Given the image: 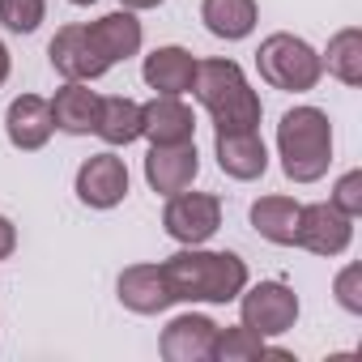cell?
I'll list each match as a JSON object with an SVG mask.
<instances>
[{
  "mask_svg": "<svg viewBox=\"0 0 362 362\" xmlns=\"http://www.w3.org/2000/svg\"><path fill=\"white\" fill-rule=\"evenodd\" d=\"M175 303H235L247 286V264L235 252L184 247L162 264Z\"/></svg>",
  "mask_w": 362,
  "mask_h": 362,
  "instance_id": "1",
  "label": "cell"
},
{
  "mask_svg": "<svg viewBox=\"0 0 362 362\" xmlns=\"http://www.w3.org/2000/svg\"><path fill=\"white\" fill-rule=\"evenodd\" d=\"M192 94L214 115L218 132H252L260 124V94L247 86L235 60H197Z\"/></svg>",
  "mask_w": 362,
  "mask_h": 362,
  "instance_id": "2",
  "label": "cell"
},
{
  "mask_svg": "<svg viewBox=\"0 0 362 362\" xmlns=\"http://www.w3.org/2000/svg\"><path fill=\"white\" fill-rule=\"evenodd\" d=\"M277 153L281 170L294 184H315L332 162V124L320 107H294L277 124Z\"/></svg>",
  "mask_w": 362,
  "mask_h": 362,
  "instance_id": "3",
  "label": "cell"
},
{
  "mask_svg": "<svg viewBox=\"0 0 362 362\" xmlns=\"http://www.w3.org/2000/svg\"><path fill=\"white\" fill-rule=\"evenodd\" d=\"M324 56L307 43V39H294V35H269L256 52V69L260 77L273 86V90H290V94H303V90H315V81L324 77Z\"/></svg>",
  "mask_w": 362,
  "mask_h": 362,
  "instance_id": "4",
  "label": "cell"
},
{
  "mask_svg": "<svg viewBox=\"0 0 362 362\" xmlns=\"http://www.w3.org/2000/svg\"><path fill=\"white\" fill-rule=\"evenodd\" d=\"M162 226L175 243H184V247H201L218 235L222 226V201L209 197V192H175L166 201V214H162Z\"/></svg>",
  "mask_w": 362,
  "mask_h": 362,
  "instance_id": "5",
  "label": "cell"
},
{
  "mask_svg": "<svg viewBox=\"0 0 362 362\" xmlns=\"http://www.w3.org/2000/svg\"><path fill=\"white\" fill-rule=\"evenodd\" d=\"M239 315H243V328L260 332V337H281L294 328L298 320V294L286 286V281H260V286H243L239 294Z\"/></svg>",
  "mask_w": 362,
  "mask_h": 362,
  "instance_id": "6",
  "label": "cell"
},
{
  "mask_svg": "<svg viewBox=\"0 0 362 362\" xmlns=\"http://www.w3.org/2000/svg\"><path fill=\"white\" fill-rule=\"evenodd\" d=\"M354 239V218H345L332 201H320V205H303L298 214V235L294 243L315 252V256H341Z\"/></svg>",
  "mask_w": 362,
  "mask_h": 362,
  "instance_id": "7",
  "label": "cell"
},
{
  "mask_svg": "<svg viewBox=\"0 0 362 362\" xmlns=\"http://www.w3.org/2000/svg\"><path fill=\"white\" fill-rule=\"evenodd\" d=\"M128 197V166L115 153H94L77 170V201L90 209H115Z\"/></svg>",
  "mask_w": 362,
  "mask_h": 362,
  "instance_id": "8",
  "label": "cell"
},
{
  "mask_svg": "<svg viewBox=\"0 0 362 362\" xmlns=\"http://www.w3.org/2000/svg\"><path fill=\"white\" fill-rule=\"evenodd\" d=\"M201 170V158H197V145L192 141H179V145H153L149 158H145V179L158 197H175L192 188V179Z\"/></svg>",
  "mask_w": 362,
  "mask_h": 362,
  "instance_id": "9",
  "label": "cell"
},
{
  "mask_svg": "<svg viewBox=\"0 0 362 362\" xmlns=\"http://www.w3.org/2000/svg\"><path fill=\"white\" fill-rule=\"evenodd\" d=\"M47 56H52V69H56L64 81H98V77L111 69V64L98 56V47L90 43L86 26H64V30H56Z\"/></svg>",
  "mask_w": 362,
  "mask_h": 362,
  "instance_id": "10",
  "label": "cell"
},
{
  "mask_svg": "<svg viewBox=\"0 0 362 362\" xmlns=\"http://www.w3.org/2000/svg\"><path fill=\"white\" fill-rule=\"evenodd\" d=\"M197 132V115L179 94H153L141 107V136H149V145H179L192 141Z\"/></svg>",
  "mask_w": 362,
  "mask_h": 362,
  "instance_id": "11",
  "label": "cell"
},
{
  "mask_svg": "<svg viewBox=\"0 0 362 362\" xmlns=\"http://www.w3.org/2000/svg\"><path fill=\"white\" fill-rule=\"evenodd\" d=\"M214 337H218V324L209 315H175L162 332V358L166 362H209L214 358Z\"/></svg>",
  "mask_w": 362,
  "mask_h": 362,
  "instance_id": "12",
  "label": "cell"
},
{
  "mask_svg": "<svg viewBox=\"0 0 362 362\" xmlns=\"http://www.w3.org/2000/svg\"><path fill=\"white\" fill-rule=\"evenodd\" d=\"M119 303L136 315H158L175 303L170 281L162 273V264H132L119 273Z\"/></svg>",
  "mask_w": 362,
  "mask_h": 362,
  "instance_id": "13",
  "label": "cell"
},
{
  "mask_svg": "<svg viewBox=\"0 0 362 362\" xmlns=\"http://www.w3.org/2000/svg\"><path fill=\"white\" fill-rule=\"evenodd\" d=\"M5 132H9V141H13L18 149H43V145L52 141V132H56V124H52V103L39 98V94L13 98L9 111H5Z\"/></svg>",
  "mask_w": 362,
  "mask_h": 362,
  "instance_id": "14",
  "label": "cell"
},
{
  "mask_svg": "<svg viewBox=\"0 0 362 362\" xmlns=\"http://www.w3.org/2000/svg\"><path fill=\"white\" fill-rule=\"evenodd\" d=\"M214 153H218V166L230 175V179H260L269 170V149L260 141V132H218L214 141Z\"/></svg>",
  "mask_w": 362,
  "mask_h": 362,
  "instance_id": "15",
  "label": "cell"
},
{
  "mask_svg": "<svg viewBox=\"0 0 362 362\" xmlns=\"http://www.w3.org/2000/svg\"><path fill=\"white\" fill-rule=\"evenodd\" d=\"M141 77L153 94H188L197 81V60L188 47H158L145 56Z\"/></svg>",
  "mask_w": 362,
  "mask_h": 362,
  "instance_id": "16",
  "label": "cell"
},
{
  "mask_svg": "<svg viewBox=\"0 0 362 362\" xmlns=\"http://www.w3.org/2000/svg\"><path fill=\"white\" fill-rule=\"evenodd\" d=\"M86 35H90V43L98 47V56L107 64H119V60L141 52V22L132 18V9H119V13H107V18L90 22Z\"/></svg>",
  "mask_w": 362,
  "mask_h": 362,
  "instance_id": "17",
  "label": "cell"
},
{
  "mask_svg": "<svg viewBox=\"0 0 362 362\" xmlns=\"http://www.w3.org/2000/svg\"><path fill=\"white\" fill-rule=\"evenodd\" d=\"M94 119H98V94L86 81H69L64 90H56V98H52V124L60 132L86 136V132H94Z\"/></svg>",
  "mask_w": 362,
  "mask_h": 362,
  "instance_id": "18",
  "label": "cell"
},
{
  "mask_svg": "<svg viewBox=\"0 0 362 362\" xmlns=\"http://www.w3.org/2000/svg\"><path fill=\"white\" fill-rule=\"evenodd\" d=\"M298 214H303V205L290 201V197H260L252 205V226H256L260 239H269L277 247H290L294 235H298Z\"/></svg>",
  "mask_w": 362,
  "mask_h": 362,
  "instance_id": "19",
  "label": "cell"
},
{
  "mask_svg": "<svg viewBox=\"0 0 362 362\" xmlns=\"http://www.w3.org/2000/svg\"><path fill=\"white\" fill-rule=\"evenodd\" d=\"M201 22L218 39H247L256 30V0H201Z\"/></svg>",
  "mask_w": 362,
  "mask_h": 362,
  "instance_id": "20",
  "label": "cell"
},
{
  "mask_svg": "<svg viewBox=\"0 0 362 362\" xmlns=\"http://www.w3.org/2000/svg\"><path fill=\"white\" fill-rule=\"evenodd\" d=\"M94 132L107 141V145H132L141 136V103L115 94V98H98V119H94Z\"/></svg>",
  "mask_w": 362,
  "mask_h": 362,
  "instance_id": "21",
  "label": "cell"
},
{
  "mask_svg": "<svg viewBox=\"0 0 362 362\" xmlns=\"http://www.w3.org/2000/svg\"><path fill=\"white\" fill-rule=\"evenodd\" d=\"M214 358L218 362H256V358H281V362H290V354L286 349H273L269 345V337H260V332H252V328H218V337H214Z\"/></svg>",
  "mask_w": 362,
  "mask_h": 362,
  "instance_id": "22",
  "label": "cell"
},
{
  "mask_svg": "<svg viewBox=\"0 0 362 362\" xmlns=\"http://www.w3.org/2000/svg\"><path fill=\"white\" fill-rule=\"evenodd\" d=\"M320 64H328V73H332L337 81L362 86V30H358V26L337 30V35L328 39V60H320Z\"/></svg>",
  "mask_w": 362,
  "mask_h": 362,
  "instance_id": "23",
  "label": "cell"
},
{
  "mask_svg": "<svg viewBox=\"0 0 362 362\" xmlns=\"http://www.w3.org/2000/svg\"><path fill=\"white\" fill-rule=\"evenodd\" d=\"M47 18V0H0V22L13 35H35Z\"/></svg>",
  "mask_w": 362,
  "mask_h": 362,
  "instance_id": "24",
  "label": "cell"
},
{
  "mask_svg": "<svg viewBox=\"0 0 362 362\" xmlns=\"http://www.w3.org/2000/svg\"><path fill=\"white\" fill-rule=\"evenodd\" d=\"M332 205L345 214V218H358L362 214V170H349L337 179V188H332Z\"/></svg>",
  "mask_w": 362,
  "mask_h": 362,
  "instance_id": "25",
  "label": "cell"
},
{
  "mask_svg": "<svg viewBox=\"0 0 362 362\" xmlns=\"http://www.w3.org/2000/svg\"><path fill=\"white\" fill-rule=\"evenodd\" d=\"M337 303L345 307V311H362V269L358 264H349V269H341V277H337Z\"/></svg>",
  "mask_w": 362,
  "mask_h": 362,
  "instance_id": "26",
  "label": "cell"
},
{
  "mask_svg": "<svg viewBox=\"0 0 362 362\" xmlns=\"http://www.w3.org/2000/svg\"><path fill=\"white\" fill-rule=\"evenodd\" d=\"M13 247H18V226H13L5 214H0V260H9Z\"/></svg>",
  "mask_w": 362,
  "mask_h": 362,
  "instance_id": "27",
  "label": "cell"
},
{
  "mask_svg": "<svg viewBox=\"0 0 362 362\" xmlns=\"http://www.w3.org/2000/svg\"><path fill=\"white\" fill-rule=\"evenodd\" d=\"M119 5L136 13V9H158V5H162V0H119Z\"/></svg>",
  "mask_w": 362,
  "mask_h": 362,
  "instance_id": "28",
  "label": "cell"
},
{
  "mask_svg": "<svg viewBox=\"0 0 362 362\" xmlns=\"http://www.w3.org/2000/svg\"><path fill=\"white\" fill-rule=\"evenodd\" d=\"M5 77H9V52H5V43H0V86H5Z\"/></svg>",
  "mask_w": 362,
  "mask_h": 362,
  "instance_id": "29",
  "label": "cell"
},
{
  "mask_svg": "<svg viewBox=\"0 0 362 362\" xmlns=\"http://www.w3.org/2000/svg\"><path fill=\"white\" fill-rule=\"evenodd\" d=\"M69 5H94V0H69Z\"/></svg>",
  "mask_w": 362,
  "mask_h": 362,
  "instance_id": "30",
  "label": "cell"
}]
</instances>
